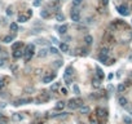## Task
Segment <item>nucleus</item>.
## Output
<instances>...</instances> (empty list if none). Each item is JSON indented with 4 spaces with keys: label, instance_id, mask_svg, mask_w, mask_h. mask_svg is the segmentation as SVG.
<instances>
[{
    "label": "nucleus",
    "instance_id": "2",
    "mask_svg": "<svg viewBox=\"0 0 132 124\" xmlns=\"http://www.w3.org/2000/svg\"><path fill=\"white\" fill-rule=\"evenodd\" d=\"M117 9H118V13H119V14H122V16H124V17H126V16H128V14H130V12H131L130 8H128L126 4L119 5V7L117 8Z\"/></svg>",
    "mask_w": 132,
    "mask_h": 124
},
{
    "label": "nucleus",
    "instance_id": "15",
    "mask_svg": "<svg viewBox=\"0 0 132 124\" xmlns=\"http://www.w3.org/2000/svg\"><path fill=\"white\" fill-rule=\"evenodd\" d=\"M96 78H98L100 80H102L104 79V73H102V70L101 68H96Z\"/></svg>",
    "mask_w": 132,
    "mask_h": 124
},
{
    "label": "nucleus",
    "instance_id": "10",
    "mask_svg": "<svg viewBox=\"0 0 132 124\" xmlns=\"http://www.w3.org/2000/svg\"><path fill=\"white\" fill-rule=\"evenodd\" d=\"M73 68H71V66H69L67 68H66V71H65V74H64V78H65V80H67V79H70V76L73 75Z\"/></svg>",
    "mask_w": 132,
    "mask_h": 124
},
{
    "label": "nucleus",
    "instance_id": "12",
    "mask_svg": "<svg viewBox=\"0 0 132 124\" xmlns=\"http://www.w3.org/2000/svg\"><path fill=\"white\" fill-rule=\"evenodd\" d=\"M48 53H49V52H48V49H47V48H42L39 51V53H38V56H39L40 58H44V57L48 56Z\"/></svg>",
    "mask_w": 132,
    "mask_h": 124
},
{
    "label": "nucleus",
    "instance_id": "37",
    "mask_svg": "<svg viewBox=\"0 0 132 124\" xmlns=\"http://www.w3.org/2000/svg\"><path fill=\"white\" fill-rule=\"evenodd\" d=\"M58 85H60L58 83H56V84H53V85H52V88H51V89H52V90H56L57 88H58Z\"/></svg>",
    "mask_w": 132,
    "mask_h": 124
},
{
    "label": "nucleus",
    "instance_id": "1",
    "mask_svg": "<svg viewBox=\"0 0 132 124\" xmlns=\"http://www.w3.org/2000/svg\"><path fill=\"white\" fill-rule=\"evenodd\" d=\"M70 17H71V21H74V22H80L82 16H80V10H79V8H75V7H74L73 9H71Z\"/></svg>",
    "mask_w": 132,
    "mask_h": 124
},
{
    "label": "nucleus",
    "instance_id": "24",
    "mask_svg": "<svg viewBox=\"0 0 132 124\" xmlns=\"http://www.w3.org/2000/svg\"><path fill=\"white\" fill-rule=\"evenodd\" d=\"M126 88H127V87H126V84H123V83H120V84L118 85V92H119V93L124 92V90H126Z\"/></svg>",
    "mask_w": 132,
    "mask_h": 124
},
{
    "label": "nucleus",
    "instance_id": "44",
    "mask_svg": "<svg viewBox=\"0 0 132 124\" xmlns=\"http://www.w3.org/2000/svg\"><path fill=\"white\" fill-rule=\"evenodd\" d=\"M131 10H132V5H131Z\"/></svg>",
    "mask_w": 132,
    "mask_h": 124
},
{
    "label": "nucleus",
    "instance_id": "39",
    "mask_svg": "<svg viewBox=\"0 0 132 124\" xmlns=\"http://www.w3.org/2000/svg\"><path fill=\"white\" fill-rule=\"evenodd\" d=\"M7 14H9V16H12V14H13V12H12V8H8V9H7Z\"/></svg>",
    "mask_w": 132,
    "mask_h": 124
},
{
    "label": "nucleus",
    "instance_id": "26",
    "mask_svg": "<svg viewBox=\"0 0 132 124\" xmlns=\"http://www.w3.org/2000/svg\"><path fill=\"white\" fill-rule=\"evenodd\" d=\"M7 123H8V118L0 115V124H7Z\"/></svg>",
    "mask_w": 132,
    "mask_h": 124
},
{
    "label": "nucleus",
    "instance_id": "30",
    "mask_svg": "<svg viewBox=\"0 0 132 124\" xmlns=\"http://www.w3.org/2000/svg\"><path fill=\"white\" fill-rule=\"evenodd\" d=\"M109 52H110V49H109V48H106V47H104V48H101L100 53H104V54H109Z\"/></svg>",
    "mask_w": 132,
    "mask_h": 124
},
{
    "label": "nucleus",
    "instance_id": "5",
    "mask_svg": "<svg viewBox=\"0 0 132 124\" xmlns=\"http://www.w3.org/2000/svg\"><path fill=\"white\" fill-rule=\"evenodd\" d=\"M34 51H35L34 44H27V45L25 47V49H23V57L26 56V54H29V53H32Z\"/></svg>",
    "mask_w": 132,
    "mask_h": 124
},
{
    "label": "nucleus",
    "instance_id": "34",
    "mask_svg": "<svg viewBox=\"0 0 132 124\" xmlns=\"http://www.w3.org/2000/svg\"><path fill=\"white\" fill-rule=\"evenodd\" d=\"M49 53H52V54H58V51H57L56 48H52V47H51V49H49Z\"/></svg>",
    "mask_w": 132,
    "mask_h": 124
},
{
    "label": "nucleus",
    "instance_id": "40",
    "mask_svg": "<svg viewBox=\"0 0 132 124\" xmlns=\"http://www.w3.org/2000/svg\"><path fill=\"white\" fill-rule=\"evenodd\" d=\"M26 16H27V17H30V16H32V10H31V9H29V10H27V14H26Z\"/></svg>",
    "mask_w": 132,
    "mask_h": 124
},
{
    "label": "nucleus",
    "instance_id": "13",
    "mask_svg": "<svg viewBox=\"0 0 132 124\" xmlns=\"http://www.w3.org/2000/svg\"><path fill=\"white\" fill-rule=\"evenodd\" d=\"M60 49H61V52H64V53H66V52H69V44L67 43H61L60 44Z\"/></svg>",
    "mask_w": 132,
    "mask_h": 124
},
{
    "label": "nucleus",
    "instance_id": "41",
    "mask_svg": "<svg viewBox=\"0 0 132 124\" xmlns=\"http://www.w3.org/2000/svg\"><path fill=\"white\" fill-rule=\"evenodd\" d=\"M34 5H35V7H39V5H40V0H36V1H34Z\"/></svg>",
    "mask_w": 132,
    "mask_h": 124
},
{
    "label": "nucleus",
    "instance_id": "3",
    "mask_svg": "<svg viewBox=\"0 0 132 124\" xmlns=\"http://www.w3.org/2000/svg\"><path fill=\"white\" fill-rule=\"evenodd\" d=\"M34 100L32 98H20V100H16L13 105L14 106H18V105H27V103H32Z\"/></svg>",
    "mask_w": 132,
    "mask_h": 124
},
{
    "label": "nucleus",
    "instance_id": "17",
    "mask_svg": "<svg viewBox=\"0 0 132 124\" xmlns=\"http://www.w3.org/2000/svg\"><path fill=\"white\" fill-rule=\"evenodd\" d=\"M29 21V17H27L26 14H20L18 16V22H21V23H25V22Z\"/></svg>",
    "mask_w": 132,
    "mask_h": 124
},
{
    "label": "nucleus",
    "instance_id": "32",
    "mask_svg": "<svg viewBox=\"0 0 132 124\" xmlns=\"http://www.w3.org/2000/svg\"><path fill=\"white\" fill-rule=\"evenodd\" d=\"M7 85V83H5V78H3V79H0V89H3V88Z\"/></svg>",
    "mask_w": 132,
    "mask_h": 124
},
{
    "label": "nucleus",
    "instance_id": "31",
    "mask_svg": "<svg viewBox=\"0 0 132 124\" xmlns=\"http://www.w3.org/2000/svg\"><path fill=\"white\" fill-rule=\"evenodd\" d=\"M34 54H35V52H32V53L26 54V56H25V61H30V60H31V57L34 56Z\"/></svg>",
    "mask_w": 132,
    "mask_h": 124
},
{
    "label": "nucleus",
    "instance_id": "4",
    "mask_svg": "<svg viewBox=\"0 0 132 124\" xmlns=\"http://www.w3.org/2000/svg\"><path fill=\"white\" fill-rule=\"evenodd\" d=\"M54 78H56V74H48V75H44L43 76L42 81L45 83V84H48V83H52V80H53Z\"/></svg>",
    "mask_w": 132,
    "mask_h": 124
},
{
    "label": "nucleus",
    "instance_id": "22",
    "mask_svg": "<svg viewBox=\"0 0 132 124\" xmlns=\"http://www.w3.org/2000/svg\"><path fill=\"white\" fill-rule=\"evenodd\" d=\"M56 20L58 21V22H62V21H65V16L62 14V13H56Z\"/></svg>",
    "mask_w": 132,
    "mask_h": 124
},
{
    "label": "nucleus",
    "instance_id": "36",
    "mask_svg": "<svg viewBox=\"0 0 132 124\" xmlns=\"http://www.w3.org/2000/svg\"><path fill=\"white\" fill-rule=\"evenodd\" d=\"M62 65V61H56L54 62V67H60Z\"/></svg>",
    "mask_w": 132,
    "mask_h": 124
},
{
    "label": "nucleus",
    "instance_id": "18",
    "mask_svg": "<svg viewBox=\"0 0 132 124\" xmlns=\"http://www.w3.org/2000/svg\"><path fill=\"white\" fill-rule=\"evenodd\" d=\"M21 47H22V43H21V41H16V43L12 44V51H18Z\"/></svg>",
    "mask_w": 132,
    "mask_h": 124
},
{
    "label": "nucleus",
    "instance_id": "43",
    "mask_svg": "<svg viewBox=\"0 0 132 124\" xmlns=\"http://www.w3.org/2000/svg\"><path fill=\"white\" fill-rule=\"evenodd\" d=\"M0 54H1V47H0Z\"/></svg>",
    "mask_w": 132,
    "mask_h": 124
},
{
    "label": "nucleus",
    "instance_id": "9",
    "mask_svg": "<svg viewBox=\"0 0 132 124\" xmlns=\"http://www.w3.org/2000/svg\"><path fill=\"white\" fill-rule=\"evenodd\" d=\"M12 56H13V58L18 60V58H21V57H23V51H21V49H18V51H13Z\"/></svg>",
    "mask_w": 132,
    "mask_h": 124
},
{
    "label": "nucleus",
    "instance_id": "7",
    "mask_svg": "<svg viewBox=\"0 0 132 124\" xmlns=\"http://www.w3.org/2000/svg\"><path fill=\"white\" fill-rule=\"evenodd\" d=\"M96 115H97L98 118L106 116V110H104L102 107H97V109H96Z\"/></svg>",
    "mask_w": 132,
    "mask_h": 124
},
{
    "label": "nucleus",
    "instance_id": "20",
    "mask_svg": "<svg viewBox=\"0 0 132 124\" xmlns=\"http://www.w3.org/2000/svg\"><path fill=\"white\" fill-rule=\"evenodd\" d=\"M9 29H10V31L17 32V31H18V25L16 23V22H12V23L9 25Z\"/></svg>",
    "mask_w": 132,
    "mask_h": 124
},
{
    "label": "nucleus",
    "instance_id": "42",
    "mask_svg": "<svg viewBox=\"0 0 132 124\" xmlns=\"http://www.w3.org/2000/svg\"><path fill=\"white\" fill-rule=\"evenodd\" d=\"M70 39H71L70 36H66V38H65V43H69V41H70Z\"/></svg>",
    "mask_w": 132,
    "mask_h": 124
},
{
    "label": "nucleus",
    "instance_id": "6",
    "mask_svg": "<svg viewBox=\"0 0 132 124\" xmlns=\"http://www.w3.org/2000/svg\"><path fill=\"white\" fill-rule=\"evenodd\" d=\"M66 106V102H64V101H58V102L56 103V106H54V110L56 111H61V110H64Z\"/></svg>",
    "mask_w": 132,
    "mask_h": 124
},
{
    "label": "nucleus",
    "instance_id": "29",
    "mask_svg": "<svg viewBox=\"0 0 132 124\" xmlns=\"http://www.w3.org/2000/svg\"><path fill=\"white\" fill-rule=\"evenodd\" d=\"M123 122H124L126 124H132V119L130 116H124L123 118Z\"/></svg>",
    "mask_w": 132,
    "mask_h": 124
},
{
    "label": "nucleus",
    "instance_id": "11",
    "mask_svg": "<svg viewBox=\"0 0 132 124\" xmlns=\"http://www.w3.org/2000/svg\"><path fill=\"white\" fill-rule=\"evenodd\" d=\"M40 17L44 18V20L49 18V17H51V13H49V10H47V9H42V10H40Z\"/></svg>",
    "mask_w": 132,
    "mask_h": 124
},
{
    "label": "nucleus",
    "instance_id": "38",
    "mask_svg": "<svg viewBox=\"0 0 132 124\" xmlns=\"http://www.w3.org/2000/svg\"><path fill=\"white\" fill-rule=\"evenodd\" d=\"M60 90H61V93H62V94H67V89H66V88H61Z\"/></svg>",
    "mask_w": 132,
    "mask_h": 124
},
{
    "label": "nucleus",
    "instance_id": "14",
    "mask_svg": "<svg viewBox=\"0 0 132 124\" xmlns=\"http://www.w3.org/2000/svg\"><path fill=\"white\" fill-rule=\"evenodd\" d=\"M118 102H119V105H120V106H123V107H124V106H127V103H128V100H127V98H126V97H123V96H122V97H119V100H118Z\"/></svg>",
    "mask_w": 132,
    "mask_h": 124
},
{
    "label": "nucleus",
    "instance_id": "23",
    "mask_svg": "<svg viewBox=\"0 0 132 124\" xmlns=\"http://www.w3.org/2000/svg\"><path fill=\"white\" fill-rule=\"evenodd\" d=\"M82 4H83V0H73V7L75 8H79Z\"/></svg>",
    "mask_w": 132,
    "mask_h": 124
},
{
    "label": "nucleus",
    "instance_id": "27",
    "mask_svg": "<svg viewBox=\"0 0 132 124\" xmlns=\"http://www.w3.org/2000/svg\"><path fill=\"white\" fill-rule=\"evenodd\" d=\"M73 90L75 92V94H80V89H79V87H78L76 84L73 85Z\"/></svg>",
    "mask_w": 132,
    "mask_h": 124
},
{
    "label": "nucleus",
    "instance_id": "21",
    "mask_svg": "<svg viewBox=\"0 0 132 124\" xmlns=\"http://www.w3.org/2000/svg\"><path fill=\"white\" fill-rule=\"evenodd\" d=\"M13 39H14V35H7V36L4 38V39H3V41H4V43H10V41H12Z\"/></svg>",
    "mask_w": 132,
    "mask_h": 124
},
{
    "label": "nucleus",
    "instance_id": "28",
    "mask_svg": "<svg viewBox=\"0 0 132 124\" xmlns=\"http://www.w3.org/2000/svg\"><path fill=\"white\" fill-rule=\"evenodd\" d=\"M23 119V116H22L21 114H14L13 115V120H22Z\"/></svg>",
    "mask_w": 132,
    "mask_h": 124
},
{
    "label": "nucleus",
    "instance_id": "8",
    "mask_svg": "<svg viewBox=\"0 0 132 124\" xmlns=\"http://www.w3.org/2000/svg\"><path fill=\"white\" fill-rule=\"evenodd\" d=\"M98 61L102 62V63H108V61H109V54L100 53V54H98Z\"/></svg>",
    "mask_w": 132,
    "mask_h": 124
},
{
    "label": "nucleus",
    "instance_id": "25",
    "mask_svg": "<svg viewBox=\"0 0 132 124\" xmlns=\"http://www.w3.org/2000/svg\"><path fill=\"white\" fill-rule=\"evenodd\" d=\"M80 112L82 114H88V112H89V107L88 106H82L80 107Z\"/></svg>",
    "mask_w": 132,
    "mask_h": 124
},
{
    "label": "nucleus",
    "instance_id": "19",
    "mask_svg": "<svg viewBox=\"0 0 132 124\" xmlns=\"http://www.w3.org/2000/svg\"><path fill=\"white\" fill-rule=\"evenodd\" d=\"M66 31H67V25H62V26L58 27V32H60L61 35H65Z\"/></svg>",
    "mask_w": 132,
    "mask_h": 124
},
{
    "label": "nucleus",
    "instance_id": "33",
    "mask_svg": "<svg viewBox=\"0 0 132 124\" xmlns=\"http://www.w3.org/2000/svg\"><path fill=\"white\" fill-rule=\"evenodd\" d=\"M5 61H7V57H1V58H0V67H3V66H4Z\"/></svg>",
    "mask_w": 132,
    "mask_h": 124
},
{
    "label": "nucleus",
    "instance_id": "16",
    "mask_svg": "<svg viewBox=\"0 0 132 124\" xmlns=\"http://www.w3.org/2000/svg\"><path fill=\"white\" fill-rule=\"evenodd\" d=\"M84 43H86L87 45H91V44L93 43V38L91 36V35H86V36H84Z\"/></svg>",
    "mask_w": 132,
    "mask_h": 124
},
{
    "label": "nucleus",
    "instance_id": "35",
    "mask_svg": "<svg viewBox=\"0 0 132 124\" xmlns=\"http://www.w3.org/2000/svg\"><path fill=\"white\" fill-rule=\"evenodd\" d=\"M89 122H91V124H98V120L96 119V118H91Z\"/></svg>",
    "mask_w": 132,
    "mask_h": 124
}]
</instances>
